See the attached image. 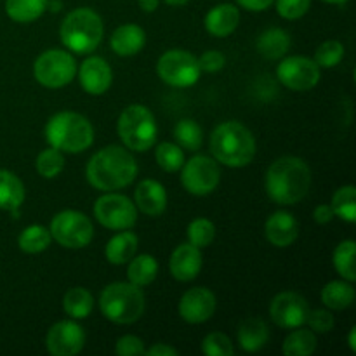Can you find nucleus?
I'll return each instance as SVG.
<instances>
[{
  "label": "nucleus",
  "instance_id": "39448f33",
  "mask_svg": "<svg viewBox=\"0 0 356 356\" xmlns=\"http://www.w3.org/2000/svg\"><path fill=\"white\" fill-rule=\"evenodd\" d=\"M104 26L99 14L90 7H79L66 14L59 28V38L68 51L90 54L103 40Z\"/></svg>",
  "mask_w": 356,
  "mask_h": 356
},
{
  "label": "nucleus",
  "instance_id": "c03bdc74",
  "mask_svg": "<svg viewBox=\"0 0 356 356\" xmlns=\"http://www.w3.org/2000/svg\"><path fill=\"white\" fill-rule=\"evenodd\" d=\"M198 65H200L202 72L214 73L225 68L226 58L222 56V52L219 51H207L198 58Z\"/></svg>",
  "mask_w": 356,
  "mask_h": 356
},
{
  "label": "nucleus",
  "instance_id": "2f4dec72",
  "mask_svg": "<svg viewBox=\"0 0 356 356\" xmlns=\"http://www.w3.org/2000/svg\"><path fill=\"white\" fill-rule=\"evenodd\" d=\"M51 232L45 226L33 225L23 229V233L17 238V245L23 252L26 254H38L44 252L49 245H51Z\"/></svg>",
  "mask_w": 356,
  "mask_h": 356
},
{
  "label": "nucleus",
  "instance_id": "7ed1b4c3",
  "mask_svg": "<svg viewBox=\"0 0 356 356\" xmlns=\"http://www.w3.org/2000/svg\"><path fill=\"white\" fill-rule=\"evenodd\" d=\"M211 152L218 162L228 167H245L256 156V139L243 124L235 120L218 125L211 136Z\"/></svg>",
  "mask_w": 356,
  "mask_h": 356
},
{
  "label": "nucleus",
  "instance_id": "37998d69",
  "mask_svg": "<svg viewBox=\"0 0 356 356\" xmlns=\"http://www.w3.org/2000/svg\"><path fill=\"white\" fill-rule=\"evenodd\" d=\"M115 353L120 356H138L145 355V343L136 336H124L115 344Z\"/></svg>",
  "mask_w": 356,
  "mask_h": 356
},
{
  "label": "nucleus",
  "instance_id": "4c0bfd02",
  "mask_svg": "<svg viewBox=\"0 0 356 356\" xmlns=\"http://www.w3.org/2000/svg\"><path fill=\"white\" fill-rule=\"evenodd\" d=\"M216 238V226L214 222L205 218H197L188 225V240L191 245L204 249L209 247Z\"/></svg>",
  "mask_w": 356,
  "mask_h": 356
},
{
  "label": "nucleus",
  "instance_id": "72a5a7b5",
  "mask_svg": "<svg viewBox=\"0 0 356 356\" xmlns=\"http://www.w3.org/2000/svg\"><path fill=\"white\" fill-rule=\"evenodd\" d=\"M174 138H176L177 145L181 148L197 152L202 146V141H204V132H202V127L197 122L191 120V118H183L174 127Z\"/></svg>",
  "mask_w": 356,
  "mask_h": 356
},
{
  "label": "nucleus",
  "instance_id": "79ce46f5",
  "mask_svg": "<svg viewBox=\"0 0 356 356\" xmlns=\"http://www.w3.org/2000/svg\"><path fill=\"white\" fill-rule=\"evenodd\" d=\"M306 323H308L309 329L315 334H325L334 329L336 320H334L332 313H330L329 309H313V312L309 309Z\"/></svg>",
  "mask_w": 356,
  "mask_h": 356
},
{
  "label": "nucleus",
  "instance_id": "dca6fc26",
  "mask_svg": "<svg viewBox=\"0 0 356 356\" xmlns=\"http://www.w3.org/2000/svg\"><path fill=\"white\" fill-rule=\"evenodd\" d=\"M214 292H211L205 287H193L184 292V296L179 301V315L184 322L188 323H204L212 318L216 312Z\"/></svg>",
  "mask_w": 356,
  "mask_h": 356
},
{
  "label": "nucleus",
  "instance_id": "603ef678",
  "mask_svg": "<svg viewBox=\"0 0 356 356\" xmlns=\"http://www.w3.org/2000/svg\"><path fill=\"white\" fill-rule=\"evenodd\" d=\"M323 2H327V3H344L346 0H323Z\"/></svg>",
  "mask_w": 356,
  "mask_h": 356
},
{
  "label": "nucleus",
  "instance_id": "4468645a",
  "mask_svg": "<svg viewBox=\"0 0 356 356\" xmlns=\"http://www.w3.org/2000/svg\"><path fill=\"white\" fill-rule=\"evenodd\" d=\"M86 346V332L73 320L54 323L45 336V348L54 356L79 355Z\"/></svg>",
  "mask_w": 356,
  "mask_h": 356
},
{
  "label": "nucleus",
  "instance_id": "49530a36",
  "mask_svg": "<svg viewBox=\"0 0 356 356\" xmlns=\"http://www.w3.org/2000/svg\"><path fill=\"white\" fill-rule=\"evenodd\" d=\"M313 219H315L318 225H327L334 219V211L329 204H320L318 207L313 211Z\"/></svg>",
  "mask_w": 356,
  "mask_h": 356
},
{
  "label": "nucleus",
  "instance_id": "58836bf2",
  "mask_svg": "<svg viewBox=\"0 0 356 356\" xmlns=\"http://www.w3.org/2000/svg\"><path fill=\"white\" fill-rule=\"evenodd\" d=\"M344 58V45L339 40H327L315 51V63L320 68H334Z\"/></svg>",
  "mask_w": 356,
  "mask_h": 356
},
{
  "label": "nucleus",
  "instance_id": "e433bc0d",
  "mask_svg": "<svg viewBox=\"0 0 356 356\" xmlns=\"http://www.w3.org/2000/svg\"><path fill=\"white\" fill-rule=\"evenodd\" d=\"M35 167H37V172L40 174L45 179H52V177L59 176L61 170L65 169V156H63V152L56 148H47L37 156V162H35Z\"/></svg>",
  "mask_w": 356,
  "mask_h": 356
},
{
  "label": "nucleus",
  "instance_id": "2eb2a0df",
  "mask_svg": "<svg viewBox=\"0 0 356 356\" xmlns=\"http://www.w3.org/2000/svg\"><path fill=\"white\" fill-rule=\"evenodd\" d=\"M309 306L298 292H282L271 301L270 316L280 329H298L306 323Z\"/></svg>",
  "mask_w": 356,
  "mask_h": 356
},
{
  "label": "nucleus",
  "instance_id": "09e8293b",
  "mask_svg": "<svg viewBox=\"0 0 356 356\" xmlns=\"http://www.w3.org/2000/svg\"><path fill=\"white\" fill-rule=\"evenodd\" d=\"M160 0H139V7H141L145 13H155L159 9Z\"/></svg>",
  "mask_w": 356,
  "mask_h": 356
},
{
  "label": "nucleus",
  "instance_id": "7c9ffc66",
  "mask_svg": "<svg viewBox=\"0 0 356 356\" xmlns=\"http://www.w3.org/2000/svg\"><path fill=\"white\" fill-rule=\"evenodd\" d=\"M316 350V334L312 329H294L285 337L282 353L285 356H309Z\"/></svg>",
  "mask_w": 356,
  "mask_h": 356
},
{
  "label": "nucleus",
  "instance_id": "5701e85b",
  "mask_svg": "<svg viewBox=\"0 0 356 356\" xmlns=\"http://www.w3.org/2000/svg\"><path fill=\"white\" fill-rule=\"evenodd\" d=\"M24 184L14 172L6 169H0V209L7 212H13L14 218L19 216V207L23 205Z\"/></svg>",
  "mask_w": 356,
  "mask_h": 356
},
{
  "label": "nucleus",
  "instance_id": "a19ab883",
  "mask_svg": "<svg viewBox=\"0 0 356 356\" xmlns=\"http://www.w3.org/2000/svg\"><path fill=\"white\" fill-rule=\"evenodd\" d=\"M277 10L284 19H299L312 7V0H275Z\"/></svg>",
  "mask_w": 356,
  "mask_h": 356
},
{
  "label": "nucleus",
  "instance_id": "ddd939ff",
  "mask_svg": "<svg viewBox=\"0 0 356 356\" xmlns=\"http://www.w3.org/2000/svg\"><path fill=\"white\" fill-rule=\"evenodd\" d=\"M277 79L287 89L302 92L313 89L320 82V66L315 59L306 56H289L278 65Z\"/></svg>",
  "mask_w": 356,
  "mask_h": 356
},
{
  "label": "nucleus",
  "instance_id": "3c124183",
  "mask_svg": "<svg viewBox=\"0 0 356 356\" xmlns=\"http://www.w3.org/2000/svg\"><path fill=\"white\" fill-rule=\"evenodd\" d=\"M165 3H169V6H184V3H188L190 0H163Z\"/></svg>",
  "mask_w": 356,
  "mask_h": 356
},
{
  "label": "nucleus",
  "instance_id": "c756f323",
  "mask_svg": "<svg viewBox=\"0 0 356 356\" xmlns=\"http://www.w3.org/2000/svg\"><path fill=\"white\" fill-rule=\"evenodd\" d=\"M49 0H6V13L16 23L37 21L47 10Z\"/></svg>",
  "mask_w": 356,
  "mask_h": 356
},
{
  "label": "nucleus",
  "instance_id": "6ab92c4d",
  "mask_svg": "<svg viewBox=\"0 0 356 356\" xmlns=\"http://www.w3.org/2000/svg\"><path fill=\"white\" fill-rule=\"evenodd\" d=\"M170 275L179 282H191L198 277L202 270L200 249L188 243H181L172 252L169 261Z\"/></svg>",
  "mask_w": 356,
  "mask_h": 356
},
{
  "label": "nucleus",
  "instance_id": "8fccbe9b",
  "mask_svg": "<svg viewBox=\"0 0 356 356\" xmlns=\"http://www.w3.org/2000/svg\"><path fill=\"white\" fill-rule=\"evenodd\" d=\"M348 343H350L351 351H356V329L355 327L350 330V339H348Z\"/></svg>",
  "mask_w": 356,
  "mask_h": 356
},
{
  "label": "nucleus",
  "instance_id": "1a4fd4ad",
  "mask_svg": "<svg viewBox=\"0 0 356 356\" xmlns=\"http://www.w3.org/2000/svg\"><path fill=\"white\" fill-rule=\"evenodd\" d=\"M156 73L162 82L184 89L198 82L202 70L198 65V58H195L193 54L184 49H170L160 56L156 63Z\"/></svg>",
  "mask_w": 356,
  "mask_h": 356
},
{
  "label": "nucleus",
  "instance_id": "f704fd0d",
  "mask_svg": "<svg viewBox=\"0 0 356 356\" xmlns=\"http://www.w3.org/2000/svg\"><path fill=\"white\" fill-rule=\"evenodd\" d=\"M334 268L348 282L356 280L355 271V242L344 240L334 250Z\"/></svg>",
  "mask_w": 356,
  "mask_h": 356
},
{
  "label": "nucleus",
  "instance_id": "423d86ee",
  "mask_svg": "<svg viewBox=\"0 0 356 356\" xmlns=\"http://www.w3.org/2000/svg\"><path fill=\"white\" fill-rule=\"evenodd\" d=\"M99 308L110 322L129 325V323L138 322L143 316L146 299L138 285L131 282H115L101 292Z\"/></svg>",
  "mask_w": 356,
  "mask_h": 356
},
{
  "label": "nucleus",
  "instance_id": "4be33fe9",
  "mask_svg": "<svg viewBox=\"0 0 356 356\" xmlns=\"http://www.w3.org/2000/svg\"><path fill=\"white\" fill-rule=\"evenodd\" d=\"M145 30L134 23L122 24V26H118L110 37V45L111 49H113V52L118 56H124V58L138 54V52L145 47Z\"/></svg>",
  "mask_w": 356,
  "mask_h": 356
},
{
  "label": "nucleus",
  "instance_id": "c9c22d12",
  "mask_svg": "<svg viewBox=\"0 0 356 356\" xmlns=\"http://www.w3.org/2000/svg\"><path fill=\"white\" fill-rule=\"evenodd\" d=\"M155 159L156 163L163 170H167V172H177V170H181L183 163L186 162L184 160V152L176 143H160L156 146Z\"/></svg>",
  "mask_w": 356,
  "mask_h": 356
},
{
  "label": "nucleus",
  "instance_id": "473e14b6",
  "mask_svg": "<svg viewBox=\"0 0 356 356\" xmlns=\"http://www.w3.org/2000/svg\"><path fill=\"white\" fill-rule=\"evenodd\" d=\"M330 207H332L334 216H337V218H341L346 222H355L356 221V188L353 184L341 186L339 190L334 193Z\"/></svg>",
  "mask_w": 356,
  "mask_h": 356
},
{
  "label": "nucleus",
  "instance_id": "f8f14e48",
  "mask_svg": "<svg viewBox=\"0 0 356 356\" xmlns=\"http://www.w3.org/2000/svg\"><path fill=\"white\" fill-rule=\"evenodd\" d=\"M94 216L108 229H129L138 221L136 204L125 195L106 193L97 198Z\"/></svg>",
  "mask_w": 356,
  "mask_h": 356
},
{
  "label": "nucleus",
  "instance_id": "393cba45",
  "mask_svg": "<svg viewBox=\"0 0 356 356\" xmlns=\"http://www.w3.org/2000/svg\"><path fill=\"white\" fill-rule=\"evenodd\" d=\"M291 49V35L282 28H268L257 38V52L266 59H280Z\"/></svg>",
  "mask_w": 356,
  "mask_h": 356
},
{
  "label": "nucleus",
  "instance_id": "9d476101",
  "mask_svg": "<svg viewBox=\"0 0 356 356\" xmlns=\"http://www.w3.org/2000/svg\"><path fill=\"white\" fill-rule=\"evenodd\" d=\"M51 236L66 249H83L94 236V226L83 212L63 211L52 218Z\"/></svg>",
  "mask_w": 356,
  "mask_h": 356
},
{
  "label": "nucleus",
  "instance_id": "aec40b11",
  "mask_svg": "<svg viewBox=\"0 0 356 356\" xmlns=\"http://www.w3.org/2000/svg\"><path fill=\"white\" fill-rule=\"evenodd\" d=\"M136 207L146 216H156L163 214L167 209V191L163 184H160L155 179H145L138 184L134 193Z\"/></svg>",
  "mask_w": 356,
  "mask_h": 356
},
{
  "label": "nucleus",
  "instance_id": "20e7f679",
  "mask_svg": "<svg viewBox=\"0 0 356 356\" xmlns=\"http://www.w3.org/2000/svg\"><path fill=\"white\" fill-rule=\"evenodd\" d=\"M45 139L63 153H82L94 143L92 124L75 111H59L45 125Z\"/></svg>",
  "mask_w": 356,
  "mask_h": 356
},
{
  "label": "nucleus",
  "instance_id": "9b49d317",
  "mask_svg": "<svg viewBox=\"0 0 356 356\" xmlns=\"http://www.w3.org/2000/svg\"><path fill=\"white\" fill-rule=\"evenodd\" d=\"M181 183L184 190L197 197L212 193L221 181V169L218 160L205 155H197L183 163Z\"/></svg>",
  "mask_w": 356,
  "mask_h": 356
},
{
  "label": "nucleus",
  "instance_id": "f3484780",
  "mask_svg": "<svg viewBox=\"0 0 356 356\" xmlns=\"http://www.w3.org/2000/svg\"><path fill=\"white\" fill-rule=\"evenodd\" d=\"M76 70H79V80L82 89L92 96L104 94L113 82V72H111L110 65L99 56L87 58Z\"/></svg>",
  "mask_w": 356,
  "mask_h": 356
},
{
  "label": "nucleus",
  "instance_id": "a18cd8bd",
  "mask_svg": "<svg viewBox=\"0 0 356 356\" xmlns=\"http://www.w3.org/2000/svg\"><path fill=\"white\" fill-rule=\"evenodd\" d=\"M240 7L250 10V13H261V10H266L268 7H271L275 3V0H236Z\"/></svg>",
  "mask_w": 356,
  "mask_h": 356
},
{
  "label": "nucleus",
  "instance_id": "bb28decb",
  "mask_svg": "<svg viewBox=\"0 0 356 356\" xmlns=\"http://www.w3.org/2000/svg\"><path fill=\"white\" fill-rule=\"evenodd\" d=\"M136 252H138V236L131 232H122L115 235L104 250L106 259L117 266L129 263L136 256Z\"/></svg>",
  "mask_w": 356,
  "mask_h": 356
},
{
  "label": "nucleus",
  "instance_id": "6e6552de",
  "mask_svg": "<svg viewBox=\"0 0 356 356\" xmlns=\"http://www.w3.org/2000/svg\"><path fill=\"white\" fill-rule=\"evenodd\" d=\"M76 61L68 51L49 49L42 52L33 63V76L38 83L49 89L65 87L75 79Z\"/></svg>",
  "mask_w": 356,
  "mask_h": 356
},
{
  "label": "nucleus",
  "instance_id": "412c9836",
  "mask_svg": "<svg viewBox=\"0 0 356 356\" xmlns=\"http://www.w3.org/2000/svg\"><path fill=\"white\" fill-rule=\"evenodd\" d=\"M240 23V10L233 3L214 6L205 16V28L214 37H228L236 30Z\"/></svg>",
  "mask_w": 356,
  "mask_h": 356
},
{
  "label": "nucleus",
  "instance_id": "0eeeda50",
  "mask_svg": "<svg viewBox=\"0 0 356 356\" xmlns=\"http://www.w3.org/2000/svg\"><path fill=\"white\" fill-rule=\"evenodd\" d=\"M118 136L132 152H146L156 143V120L143 104H131L118 117Z\"/></svg>",
  "mask_w": 356,
  "mask_h": 356
},
{
  "label": "nucleus",
  "instance_id": "a878e982",
  "mask_svg": "<svg viewBox=\"0 0 356 356\" xmlns=\"http://www.w3.org/2000/svg\"><path fill=\"white\" fill-rule=\"evenodd\" d=\"M355 301V287L353 282L348 280H334L329 282L325 287L322 289V302L329 309H346L353 305Z\"/></svg>",
  "mask_w": 356,
  "mask_h": 356
},
{
  "label": "nucleus",
  "instance_id": "f03ea898",
  "mask_svg": "<svg viewBox=\"0 0 356 356\" xmlns=\"http://www.w3.org/2000/svg\"><path fill=\"white\" fill-rule=\"evenodd\" d=\"M86 176L99 191L122 190L138 176V162L127 149L111 145L94 153L87 163Z\"/></svg>",
  "mask_w": 356,
  "mask_h": 356
},
{
  "label": "nucleus",
  "instance_id": "de8ad7c7",
  "mask_svg": "<svg viewBox=\"0 0 356 356\" xmlns=\"http://www.w3.org/2000/svg\"><path fill=\"white\" fill-rule=\"evenodd\" d=\"M146 353H148L149 356H176V355H179V351H177L176 348L169 346V344L159 343V344H155V346L149 348Z\"/></svg>",
  "mask_w": 356,
  "mask_h": 356
},
{
  "label": "nucleus",
  "instance_id": "cd10ccee",
  "mask_svg": "<svg viewBox=\"0 0 356 356\" xmlns=\"http://www.w3.org/2000/svg\"><path fill=\"white\" fill-rule=\"evenodd\" d=\"M156 275H159V263L149 254L134 256L129 261L127 278L131 284L138 285V287H148L149 284H153Z\"/></svg>",
  "mask_w": 356,
  "mask_h": 356
},
{
  "label": "nucleus",
  "instance_id": "a211bd4d",
  "mask_svg": "<svg viewBox=\"0 0 356 356\" xmlns=\"http://www.w3.org/2000/svg\"><path fill=\"white\" fill-rule=\"evenodd\" d=\"M264 233H266V238L271 245L285 249L298 240L299 225L291 212L278 211L268 218Z\"/></svg>",
  "mask_w": 356,
  "mask_h": 356
},
{
  "label": "nucleus",
  "instance_id": "f257e3e1",
  "mask_svg": "<svg viewBox=\"0 0 356 356\" xmlns=\"http://www.w3.org/2000/svg\"><path fill=\"white\" fill-rule=\"evenodd\" d=\"M264 186L275 204L294 205L308 195L312 170L299 156H280L268 167Z\"/></svg>",
  "mask_w": 356,
  "mask_h": 356
},
{
  "label": "nucleus",
  "instance_id": "b1692460",
  "mask_svg": "<svg viewBox=\"0 0 356 356\" xmlns=\"http://www.w3.org/2000/svg\"><path fill=\"white\" fill-rule=\"evenodd\" d=\"M270 339V329L261 318H247L238 327V344L247 353L259 351Z\"/></svg>",
  "mask_w": 356,
  "mask_h": 356
},
{
  "label": "nucleus",
  "instance_id": "ea45409f",
  "mask_svg": "<svg viewBox=\"0 0 356 356\" xmlns=\"http://www.w3.org/2000/svg\"><path fill=\"white\" fill-rule=\"evenodd\" d=\"M202 351L209 356H232L233 355V344L226 334L222 332H212L202 343Z\"/></svg>",
  "mask_w": 356,
  "mask_h": 356
},
{
  "label": "nucleus",
  "instance_id": "c85d7f7f",
  "mask_svg": "<svg viewBox=\"0 0 356 356\" xmlns=\"http://www.w3.org/2000/svg\"><path fill=\"white\" fill-rule=\"evenodd\" d=\"M94 308V298L87 289L73 287L63 298V309L73 320H83Z\"/></svg>",
  "mask_w": 356,
  "mask_h": 356
}]
</instances>
